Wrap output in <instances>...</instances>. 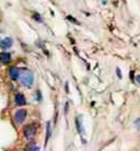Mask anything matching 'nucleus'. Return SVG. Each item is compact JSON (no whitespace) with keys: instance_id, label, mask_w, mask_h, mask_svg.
Listing matches in <instances>:
<instances>
[{"instance_id":"obj_1","label":"nucleus","mask_w":140,"mask_h":151,"mask_svg":"<svg viewBox=\"0 0 140 151\" xmlns=\"http://www.w3.org/2000/svg\"><path fill=\"white\" fill-rule=\"evenodd\" d=\"M19 80H21V84L25 86V88H31L33 85V82H34V75L31 70H23L21 73V76H19Z\"/></svg>"},{"instance_id":"obj_2","label":"nucleus","mask_w":140,"mask_h":151,"mask_svg":"<svg viewBox=\"0 0 140 151\" xmlns=\"http://www.w3.org/2000/svg\"><path fill=\"white\" fill-rule=\"evenodd\" d=\"M37 134V125L35 124H29L23 129V135L27 141H31L35 137Z\"/></svg>"},{"instance_id":"obj_3","label":"nucleus","mask_w":140,"mask_h":151,"mask_svg":"<svg viewBox=\"0 0 140 151\" xmlns=\"http://www.w3.org/2000/svg\"><path fill=\"white\" fill-rule=\"evenodd\" d=\"M26 116H27L26 109H18V110L14 114V121H15L17 124H22V123L26 119Z\"/></svg>"},{"instance_id":"obj_4","label":"nucleus","mask_w":140,"mask_h":151,"mask_svg":"<svg viewBox=\"0 0 140 151\" xmlns=\"http://www.w3.org/2000/svg\"><path fill=\"white\" fill-rule=\"evenodd\" d=\"M8 73H9V77H10L13 81H17V80L19 78V76H21V70L16 67V66H13V67L9 68Z\"/></svg>"},{"instance_id":"obj_5","label":"nucleus","mask_w":140,"mask_h":151,"mask_svg":"<svg viewBox=\"0 0 140 151\" xmlns=\"http://www.w3.org/2000/svg\"><path fill=\"white\" fill-rule=\"evenodd\" d=\"M15 104L17 106H25L26 105V99L24 97L23 93H16L15 94Z\"/></svg>"},{"instance_id":"obj_6","label":"nucleus","mask_w":140,"mask_h":151,"mask_svg":"<svg viewBox=\"0 0 140 151\" xmlns=\"http://www.w3.org/2000/svg\"><path fill=\"white\" fill-rule=\"evenodd\" d=\"M13 43H14V41H13L12 38H5L0 41V47H1L4 50H6V49H9V48L13 45Z\"/></svg>"},{"instance_id":"obj_7","label":"nucleus","mask_w":140,"mask_h":151,"mask_svg":"<svg viewBox=\"0 0 140 151\" xmlns=\"http://www.w3.org/2000/svg\"><path fill=\"white\" fill-rule=\"evenodd\" d=\"M12 60V55L9 52H0V63L1 64H8Z\"/></svg>"},{"instance_id":"obj_8","label":"nucleus","mask_w":140,"mask_h":151,"mask_svg":"<svg viewBox=\"0 0 140 151\" xmlns=\"http://www.w3.org/2000/svg\"><path fill=\"white\" fill-rule=\"evenodd\" d=\"M50 134H51V126H50V123L48 122V123H47V137H46V141H48V140H49Z\"/></svg>"},{"instance_id":"obj_9","label":"nucleus","mask_w":140,"mask_h":151,"mask_svg":"<svg viewBox=\"0 0 140 151\" xmlns=\"http://www.w3.org/2000/svg\"><path fill=\"white\" fill-rule=\"evenodd\" d=\"M67 19L70 21V22H73L74 24H79V22L74 18V17H72V16H67Z\"/></svg>"},{"instance_id":"obj_10","label":"nucleus","mask_w":140,"mask_h":151,"mask_svg":"<svg viewBox=\"0 0 140 151\" xmlns=\"http://www.w3.org/2000/svg\"><path fill=\"white\" fill-rule=\"evenodd\" d=\"M33 18H34V19H37L38 22H42V19H41V16L38 15V14H34V15H33Z\"/></svg>"},{"instance_id":"obj_11","label":"nucleus","mask_w":140,"mask_h":151,"mask_svg":"<svg viewBox=\"0 0 140 151\" xmlns=\"http://www.w3.org/2000/svg\"><path fill=\"white\" fill-rule=\"evenodd\" d=\"M116 74H117V76H118V78H122V74H121V69L117 67L116 68Z\"/></svg>"},{"instance_id":"obj_12","label":"nucleus","mask_w":140,"mask_h":151,"mask_svg":"<svg viewBox=\"0 0 140 151\" xmlns=\"http://www.w3.org/2000/svg\"><path fill=\"white\" fill-rule=\"evenodd\" d=\"M37 96H38V101L41 100V93H40V91H37Z\"/></svg>"},{"instance_id":"obj_13","label":"nucleus","mask_w":140,"mask_h":151,"mask_svg":"<svg viewBox=\"0 0 140 151\" xmlns=\"http://www.w3.org/2000/svg\"><path fill=\"white\" fill-rule=\"evenodd\" d=\"M136 81H137L138 83H140V75H137V76H136Z\"/></svg>"},{"instance_id":"obj_14","label":"nucleus","mask_w":140,"mask_h":151,"mask_svg":"<svg viewBox=\"0 0 140 151\" xmlns=\"http://www.w3.org/2000/svg\"><path fill=\"white\" fill-rule=\"evenodd\" d=\"M31 151H39V148H37V147H35V148H33Z\"/></svg>"}]
</instances>
